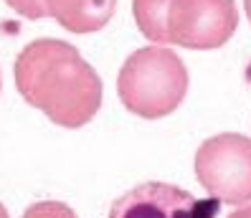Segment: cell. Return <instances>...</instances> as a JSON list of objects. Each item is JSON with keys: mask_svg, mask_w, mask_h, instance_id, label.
<instances>
[{"mask_svg": "<svg viewBox=\"0 0 251 218\" xmlns=\"http://www.w3.org/2000/svg\"><path fill=\"white\" fill-rule=\"evenodd\" d=\"M0 218H10V216H8V211H5V206H3V203H0Z\"/></svg>", "mask_w": 251, "mask_h": 218, "instance_id": "cell-12", "label": "cell"}, {"mask_svg": "<svg viewBox=\"0 0 251 218\" xmlns=\"http://www.w3.org/2000/svg\"><path fill=\"white\" fill-rule=\"evenodd\" d=\"M18 94L64 129H81L101 107V79L76 46L61 38H36L13 64Z\"/></svg>", "mask_w": 251, "mask_h": 218, "instance_id": "cell-1", "label": "cell"}, {"mask_svg": "<svg viewBox=\"0 0 251 218\" xmlns=\"http://www.w3.org/2000/svg\"><path fill=\"white\" fill-rule=\"evenodd\" d=\"M190 74L183 59L165 46H145L129 53L120 74L117 94L127 112L142 120H162L183 104Z\"/></svg>", "mask_w": 251, "mask_h": 218, "instance_id": "cell-2", "label": "cell"}, {"mask_svg": "<svg viewBox=\"0 0 251 218\" xmlns=\"http://www.w3.org/2000/svg\"><path fill=\"white\" fill-rule=\"evenodd\" d=\"M244 10H246V18L251 23V0H244Z\"/></svg>", "mask_w": 251, "mask_h": 218, "instance_id": "cell-11", "label": "cell"}, {"mask_svg": "<svg viewBox=\"0 0 251 218\" xmlns=\"http://www.w3.org/2000/svg\"><path fill=\"white\" fill-rule=\"evenodd\" d=\"M43 5L69 33H97L112 21L117 0H43Z\"/></svg>", "mask_w": 251, "mask_h": 218, "instance_id": "cell-6", "label": "cell"}, {"mask_svg": "<svg viewBox=\"0 0 251 218\" xmlns=\"http://www.w3.org/2000/svg\"><path fill=\"white\" fill-rule=\"evenodd\" d=\"M21 218H79V216L61 200H38L33 206H28Z\"/></svg>", "mask_w": 251, "mask_h": 218, "instance_id": "cell-8", "label": "cell"}, {"mask_svg": "<svg viewBox=\"0 0 251 218\" xmlns=\"http://www.w3.org/2000/svg\"><path fill=\"white\" fill-rule=\"evenodd\" d=\"M228 218H251V203H246V206H239L236 211H231Z\"/></svg>", "mask_w": 251, "mask_h": 218, "instance_id": "cell-10", "label": "cell"}, {"mask_svg": "<svg viewBox=\"0 0 251 218\" xmlns=\"http://www.w3.org/2000/svg\"><path fill=\"white\" fill-rule=\"evenodd\" d=\"M5 3H8V8H13L18 16H23L28 21H41L49 16L43 0H5Z\"/></svg>", "mask_w": 251, "mask_h": 218, "instance_id": "cell-9", "label": "cell"}, {"mask_svg": "<svg viewBox=\"0 0 251 218\" xmlns=\"http://www.w3.org/2000/svg\"><path fill=\"white\" fill-rule=\"evenodd\" d=\"M193 168L208 198L228 206L251 203V137L239 132L208 137L198 147Z\"/></svg>", "mask_w": 251, "mask_h": 218, "instance_id": "cell-3", "label": "cell"}, {"mask_svg": "<svg viewBox=\"0 0 251 218\" xmlns=\"http://www.w3.org/2000/svg\"><path fill=\"white\" fill-rule=\"evenodd\" d=\"M168 8L170 0H132V16L140 33L155 46H168Z\"/></svg>", "mask_w": 251, "mask_h": 218, "instance_id": "cell-7", "label": "cell"}, {"mask_svg": "<svg viewBox=\"0 0 251 218\" xmlns=\"http://www.w3.org/2000/svg\"><path fill=\"white\" fill-rule=\"evenodd\" d=\"M239 28L233 0H170L168 46L190 51H216L226 46Z\"/></svg>", "mask_w": 251, "mask_h": 218, "instance_id": "cell-4", "label": "cell"}, {"mask_svg": "<svg viewBox=\"0 0 251 218\" xmlns=\"http://www.w3.org/2000/svg\"><path fill=\"white\" fill-rule=\"evenodd\" d=\"M221 200L196 198L180 185L150 180L117 198L107 218H218Z\"/></svg>", "mask_w": 251, "mask_h": 218, "instance_id": "cell-5", "label": "cell"}]
</instances>
